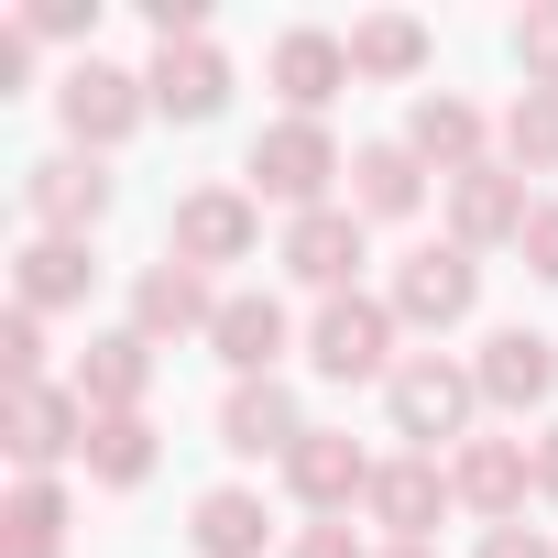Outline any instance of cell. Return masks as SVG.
Instances as JSON below:
<instances>
[{
    "mask_svg": "<svg viewBox=\"0 0 558 558\" xmlns=\"http://www.w3.org/2000/svg\"><path fill=\"white\" fill-rule=\"evenodd\" d=\"M449 493H460L482 525H525V493H536V438H460V449H449Z\"/></svg>",
    "mask_w": 558,
    "mask_h": 558,
    "instance_id": "8fae6325",
    "label": "cell"
},
{
    "mask_svg": "<svg viewBox=\"0 0 558 558\" xmlns=\"http://www.w3.org/2000/svg\"><path fill=\"white\" fill-rule=\"evenodd\" d=\"M154 471H165L154 416H99V427H88V482H99V493H143Z\"/></svg>",
    "mask_w": 558,
    "mask_h": 558,
    "instance_id": "484cf974",
    "label": "cell"
},
{
    "mask_svg": "<svg viewBox=\"0 0 558 558\" xmlns=\"http://www.w3.org/2000/svg\"><path fill=\"white\" fill-rule=\"evenodd\" d=\"M208 351L230 362V384H263V373H286V351H296V318H286V296H263V286H230V296H219V318H208Z\"/></svg>",
    "mask_w": 558,
    "mask_h": 558,
    "instance_id": "7c38bea8",
    "label": "cell"
},
{
    "mask_svg": "<svg viewBox=\"0 0 558 558\" xmlns=\"http://www.w3.org/2000/svg\"><path fill=\"white\" fill-rule=\"evenodd\" d=\"M286 558H384V547H362L351 536V514H329V525H296V547Z\"/></svg>",
    "mask_w": 558,
    "mask_h": 558,
    "instance_id": "d6a6232c",
    "label": "cell"
},
{
    "mask_svg": "<svg viewBox=\"0 0 558 558\" xmlns=\"http://www.w3.org/2000/svg\"><path fill=\"white\" fill-rule=\"evenodd\" d=\"M340 175H351V154H340V132H329V121H263V132H252V154H241V186H252L263 208H286V219L340 208V197H329Z\"/></svg>",
    "mask_w": 558,
    "mask_h": 558,
    "instance_id": "6da1fadb",
    "label": "cell"
},
{
    "mask_svg": "<svg viewBox=\"0 0 558 558\" xmlns=\"http://www.w3.org/2000/svg\"><path fill=\"white\" fill-rule=\"evenodd\" d=\"M504 165L514 175H558V88H525L504 110Z\"/></svg>",
    "mask_w": 558,
    "mask_h": 558,
    "instance_id": "4316f807",
    "label": "cell"
},
{
    "mask_svg": "<svg viewBox=\"0 0 558 558\" xmlns=\"http://www.w3.org/2000/svg\"><path fill=\"white\" fill-rule=\"evenodd\" d=\"M384 558H438V547H384Z\"/></svg>",
    "mask_w": 558,
    "mask_h": 558,
    "instance_id": "74e56055",
    "label": "cell"
},
{
    "mask_svg": "<svg viewBox=\"0 0 558 558\" xmlns=\"http://www.w3.org/2000/svg\"><path fill=\"white\" fill-rule=\"evenodd\" d=\"M405 143H416V165H438V186H449V175H471V165H493V154H482V143H493V121H482L460 88H416Z\"/></svg>",
    "mask_w": 558,
    "mask_h": 558,
    "instance_id": "44dd1931",
    "label": "cell"
},
{
    "mask_svg": "<svg viewBox=\"0 0 558 558\" xmlns=\"http://www.w3.org/2000/svg\"><path fill=\"white\" fill-rule=\"evenodd\" d=\"M536 493H547V504H558V416H547V427H536Z\"/></svg>",
    "mask_w": 558,
    "mask_h": 558,
    "instance_id": "d590c367",
    "label": "cell"
},
{
    "mask_svg": "<svg viewBox=\"0 0 558 558\" xmlns=\"http://www.w3.org/2000/svg\"><path fill=\"white\" fill-rule=\"evenodd\" d=\"M88 286H99V263H88V241H23L12 252V307H34V318H66V307H88Z\"/></svg>",
    "mask_w": 558,
    "mask_h": 558,
    "instance_id": "cb8c5ba5",
    "label": "cell"
},
{
    "mask_svg": "<svg viewBox=\"0 0 558 558\" xmlns=\"http://www.w3.org/2000/svg\"><path fill=\"white\" fill-rule=\"evenodd\" d=\"M165 252L197 263V274L252 263V252H263V197H252V186H186V197L165 208Z\"/></svg>",
    "mask_w": 558,
    "mask_h": 558,
    "instance_id": "8992f818",
    "label": "cell"
},
{
    "mask_svg": "<svg viewBox=\"0 0 558 558\" xmlns=\"http://www.w3.org/2000/svg\"><path fill=\"white\" fill-rule=\"evenodd\" d=\"M88 405H77V384H23L12 405H0V449H12V471L23 482H56V460H88Z\"/></svg>",
    "mask_w": 558,
    "mask_h": 558,
    "instance_id": "52a82bcc",
    "label": "cell"
},
{
    "mask_svg": "<svg viewBox=\"0 0 558 558\" xmlns=\"http://www.w3.org/2000/svg\"><path fill=\"white\" fill-rule=\"evenodd\" d=\"M208 318H219V286H208L197 263H175V252H165V263H143V274H132V329H143L154 351H165V340H208Z\"/></svg>",
    "mask_w": 558,
    "mask_h": 558,
    "instance_id": "e0dca14e",
    "label": "cell"
},
{
    "mask_svg": "<svg viewBox=\"0 0 558 558\" xmlns=\"http://www.w3.org/2000/svg\"><path fill=\"white\" fill-rule=\"evenodd\" d=\"M362 208L340 197V208H307V219H286V241H274V263L296 274V286H318V296H351V274H362Z\"/></svg>",
    "mask_w": 558,
    "mask_h": 558,
    "instance_id": "5bb4252c",
    "label": "cell"
},
{
    "mask_svg": "<svg viewBox=\"0 0 558 558\" xmlns=\"http://www.w3.org/2000/svg\"><path fill=\"white\" fill-rule=\"evenodd\" d=\"M384 307H395L405 329H460V318L482 307V252H460V241H416V252L395 263Z\"/></svg>",
    "mask_w": 558,
    "mask_h": 558,
    "instance_id": "ba28073f",
    "label": "cell"
},
{
    "mask_svg": "<svg viewBox=\"0 0 558 558\" xmlns=\"http://www.w3.org/2000/svg\"><path fill=\"white\" fill-rule=\"evenodd\" d=\"M66 384H77L88 416H143V395H154V340H143V329H99Z\"/></svg>",
    "mask_w": 558,
    "mask_h": 558,
    "instance_id": "ffe728a7",
    "label": "cell"
},
{
    "mask_svg": "<svg viewBox=\"0 0 558 558\" xmlns=\"http://www.w3.org/2000/svg\"><path fill=\"white\" fill-rule=\"evenodd\" d=\"M0 373H12V395H23V384H45V318H34V307L0 318Z\"/></svg>",
    "mask_w": 558,
    "mask_h": 558,
    "instance_id": "4dcf8cb0",
    "label": "cell"
},
{
    "mask_svg": "<svg viewBox=\"0 0 558 558\" xmlns=\"http://www.w3.org/2000/svg\"><path fill=\"white\" fill-rule=\"evenodd\" d=\"M296 438H307V405H296L286 373H263V384H230V395H219V449H230V460H274V471H286Z\"/></svg>",
    "mask_w": 558,
    "mask_h": 558,
    "instance_id": "4fadbf2b",
    "label": "cell"
},
{
    "mask_svg": "<svg viewBox=\"0 0 558 558\" xmlns=\"http://www.w3.org/2000/svg\"><path fill=\"white\" fill-rule=\"evenodd\" d=\"M449 504H460V493H449V471H438L427 449H405V460H384V471H373V493H362V514H373V525H384L395 547H427Z\"/></svg>",
    "mask_w": 558,
    "mask_h": 558,
    "instance_id": "2e32d148",
    "label": "cell"
},
{
    "mask_svg": "<svg viewBox=\"0 0 558 558\" xmlns=\"http://www.w3.org/2000/svg\"><path fill=\"white\" fill-rule=\"evenodd\" d=\"M12 23H23L34 45H88V34H99V0H23ZM88 56H99V45H88Z\"/></svg>",
    "mask_w": 558,
    "mask_h": 558,
    "instance_id": "f546056e",
    "label": "cell"
},
{
    "mask_svg": "<svg viewBox=\"0 0 558 558\" xmlns=\"http://www.w3.org/2000/svg\"><path fill=\"white\" fill-rule=\"evenodd\" d=\"M395 340H405V318L384 307V296H318V318H307V373L318 384H395Z\"/></svg>",
    "mask_w": 558,
    "mask_h": 558,
    "instance_id": "3957f363",
    "label": "cell"
},
{
    "mask_svg": "<svg viewBox=\"0 0 558 558\" xmlns=\"http://www.w3.org/2000/svg\"><path fill=\"white\" fill-rule=\"evenodd\" d=\"M0 536H12V547H66V482H12Z\"/></svg>",
    "mask_w": 558,
    "mask_h": 558,
    "instance_id": "83f0119b",
    "label": "cell"
},
{
    "mask_svg": "<svg viewBox=\"0 0 558 558\" xmlns=\"http://www.w3.org/2000/svg\"><path fill=\"white\" fill-rule=\"evenodd\" d=\"M427 23L416 12H373V23H351V77H373V88H405V77H427Z\"/></svg>",
    "mask_w": 558,
    "mask_h": 558,
    "instance_id": "d4e9b609",
    "label": "cell"
},
{
    "mask_svg": "<svg viewBox=\"0 0 558 558\" xmlns=\"http://www.w3.org/2000/svg\"><path fill=\"white\" fill-rule=\"evenodd\" d=\"M263 77H274V99H286V121H329V99L351 88V34L286 23V34H274V56H263Z\"/></svg>",
    "mask_w": 558,
    "mask_h": 558,
    "instance_id": "9c48e42d",
    "label": "cell"
},
{
    "mask_svg": "<svg viewBox=\"0 0 558 558\" xmlns=\"http://www.w3.org/2000/svg\"><path fill=\"white\" fill-rule=\"evenodd\" d=\"M351 208H362V219H384V230L427 208V165H416V143H405V132L351 143Z\"/></svg>",
    "mask_w": 558,
    "mask_h": 558,
    "instance_id": "7402d4cb",
    "label": "cell"
},
{
    "mask_svg": "<svg viewBox=\"0 0 558 558\" xmlns=\"http://www.w3.org/2000/svg\"><path fill=\"white\" fill-rule=\"evenodd\" d=\"M504 56H514L525 88H558V0H536V12L504 23Z\"/></svg>",
    "mask_w": 558,
    "mask_h": 558,
    "instance_id": "f1b7e54d",
    "label": "cell"
},
{
    "mask_svg": "<svg viewBox=\"0 0 558 558\" xmlns=\"http://www.w3.org/2000/svg\"><path fill=\"white\" fill-rule=\"evenodd\" d=\"M143 88H154V121H219L230 110V56L197 34V45H154V66H143Z\"/></svg>",
    "mask_w": 558,
    "mask_h": 558,
    "instance_id": "ac0fdd59",
    "label": "cell"
},
{
    "mask_svg": "<svg viewBox=\"0 0 558 558\" xmlns=\"http://www.w3.org/2000/svg\"><path fill=\"white\" fill-rule=\"evenodd\" d=\"M525 219H536V197H525L514 165L449 175V241H460V252H504V241H525Z\"/></svg>",
    "mask_w": 558,
    "mask_h": 558,
    "instance_id": "9a60e30c",
    "label": "cell"
},
{
    "mask_svg": "<svg viewBox=\"0 0 558 558\" xmlns=\"http://www.w3.org/2000/svg\"><path fill=\"white\" fill-rule=\"evenodd\" d=\"M0 558H66V547H0Z\"/></svg>",
    "mask_w": 558,
    "mask_h": 558,
    "instance_id": "8d00e7d4",
    "label": "cell"
},
{
    "mask_svg": "<svg viewBox=\"0 0 558 558\" xmlns=\"http://www.w3.org/2000/svg\"><path fill=\"white\" fill-rule=\"evenodd\" d=\"M110 197H121V175H110L99 154H77V143H56V154L23 165V219H34L45 241H88V230L110 219Z\"/></svg>",
    "mask_w": 558,
    "mask_h": 558,
    "instance_id": "5b68a950",
    "label": "cell"
},
{
    "mask_svg": "<svg viewBox=\"0 0 558 558\" xmlns=\"http://www.w3.org/2000/svg\"><path fill=\"white\" fill-rule=\"evenodd\" d=\"M373 471H384V460H373L351 427H307V438L286 449V493H296L318 525H329V514H351V504L373 493Z\"/></svg>",
    "mask_w": 558,
    "mask_h": 558,
    "instance_id": "30bf717a",
    "label": "cell"
},
{
    "mask_svg": "<svg viewBox=\"0 0 558 558\" xmlns=\"http://www.w3.org/2000/svg\"><path fill=\"white\" fill-rule=\"evenodd\" d=\"M186 547H197V558H263V547H274V504H263L252 482H208V493L186 504Z\"/></svg>",
    "mask_w": 558,
    "mask_h": 558,
    "instance_id": "603a6c76",
    "label": "cell"
},
{
    "mask_svg": "<svg viewBox=\"0 0 558 558\" xmlns=\"http://www.w3.org/2000/svg\"><path fill=\"white\" fill-rule=\"evenodd\" d=\"M471 384H482V405L525 416V405L558 395V340H547V329H493V340L471 351Z\"/></svg>",
    "mask_w": 558,
    "mask_h": 558,
    "instance_id": "d6986e66",
    "label": "cell"
},
{
    "mask_svg": "<svg viewBox=\"0 0 558 558\" xmlns=\"http://www.w3.org/2000/svg\"><path fill=\"white\" fill-rule=\"evenodd\" d=\"M23 88H34V34L0 23V99H23Z\"/></svg>",
    "mask_w": 558,
    "mask_h": 558,
    "instance_id": "e575fe53",
    "label": "cell"
},
{
    "mask_svg": "<svg viewBox=\"0 0 558 558\" xmlns=\"http://www.w3.org/2000/svg\"><path fill=\"white\" fill-rule=\"evenodd\" d=\"M471 405H482V384H471V362H449V351H416V362H395V384H384L395 438L427 449V460H438V438H449V449L471 438Z\"/></svg>",
    "mask_w": 558,
    "mask_h": 558,
    "instance_id": "277c9868",
    "label": "cell"
},
{
    "mask_svg": "<svg viewBox=\"0 0 558 558\" xmlns=\"http://www.w3.org/2000/svg\"><path fill=\"white\" fill-rule=\"evenodd\" d=\"M525 274H536V286H558V197H536V219H525Z\"/></svg>",
    "mask_w": 558,
    "mask_h": 558,
    "instance_id": "1f68e13d",
    "label": "cell"
},
{
    "mask_svg": "<svg viewBox=\"0 0 558 558\" xmlns=\"http://www.w3.org/2000/svg\"><path fill=\"white\" fill-rule=\"evenodd\" d=\"M471 558H558V536H536V525H482Z\"/></svg>",
    "mask_w": 558,
    "mask_h": 558,
    "instance_id": "836d02e7",
    "label": "cell"
},
{
    "mask_svg": "<svg viewBox=\"0 0 558 558\" xmlns=\"http://www.w3.org/2000/svg\"><path fill=\"white\" fill-rule=\"evenodd\" d=\"M56 121H66V143L77 154H121L143 121H154V88H143V66H110V56H77L66 77H56Z\"/></svg>",
    "mask_w": 558,
    "mask_h": 558,
    "instance_id": "7a4b0ae2",
    "label": "cell"
}]
</instances>
